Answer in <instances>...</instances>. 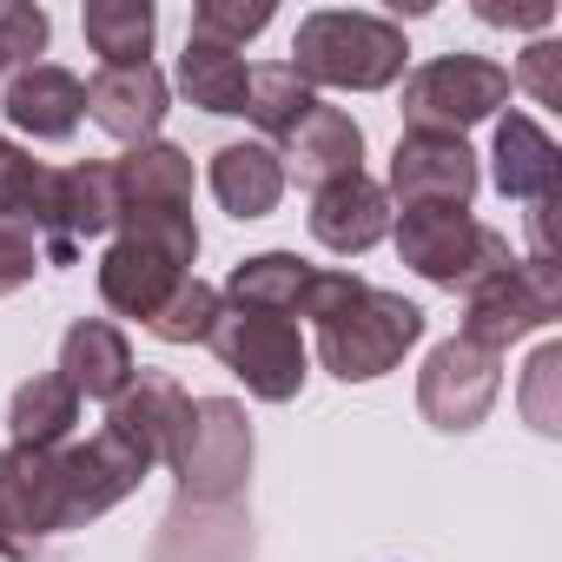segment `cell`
<instances>
[{"label":"cell","instance_id":"1","mask_svg":"<svg viewBox=\"0 0 562 562\" xmlns=\"http://www.w3.org/2000/svg\"><path fill=\"white\" fill-rule=\"evenodd\" d=\"M199 258V225L192 205H120L113 218V245L100 258V299L120 318H153Z\"/></svg>","mask_w":562,"mask_h":562},{"label":"cell","instance_id":"2","mask_svg":"<svg viewBox=\"0 0 562 562\" xmlns=\"http://www.w3.org/2000/svg\"><path fill=\"white\" fill-rule=\"evenodd\" d=\"M404 60H411V41L397 21L384 14H364V8H318L299 21V41H292V74L318 93H384L404 80Z\"/></svg>","mask_w":562,"mask_h":562},{"label":"cell","instance_id":"3","mask_svg":"<svg viewBox=\"0 0 562 562\" xmlns=\"http://www.w3.org/2000/svg\"><path fill=\"white\" fill-rule=\"evenodd\" d=\"M424 325H430L424 305H411L404 292L358 285L331 318H318V364L338 384H371L404 364V351L424 338Z\"/></svg>","mask_w":562,"mask_h":562},{"label":"cell","instance_id":"4","mask_svg":"<svg viewBox=\"0 0 562 562\" xmlns=\"http://www.w3.org/2000/svg\"><path fill=\"white\" fill-rule=\"evenodd\" d=\"M391 238H397L404 265L437 292H476L483 278H496L516 258L496 225H483L457 205H411L391 218Z\"/></svg>","mask_w":562,"mask_h":562},{"label":"cell","instance_id":"5","mask_svg":"<svg viewBox=\"0 0 562 562\" xmlns=\"http://www.w3.org/2000/svg\"><path fill=\"white\" fill-rule=\"evenodd\" d=\"M205 345L258 404H292L305 391V378H312V351H305L299 325L278 318V312H251V305L218 299V318H212Z\"/></svg>","mask_w":562,"mask_h":562},{"label":"cell","instance_id":"6","mask_svg":"<svg viewBox=\"0 0 562 562\" xmlns=\"http://www.w3.org/2000/svg\"><path fill=\"white\" fill-rule=\"evenodd\" d=\"M509 106V67L483 54H437L404 80V133H470Z\"/></svg>","mask_w":562,"mask_h":562},{"label":"cell","instance_id":"7","mask_svg":"<svg viewBox=\"0 0 562 562\" xmlns=\"http://www.w3.org/2000/svg\"><path fill=\"white\" fill-rule=\"evenodd\" d=\"M555 318H562V271L542 265V258H509L496 278H483L476 292H463V331L457 338L503 358L516 338L549 331Z\"/></svg>","mask_w":562,"mask_h":562},{"label":"cell","instance_id":"8","mask_svg":"<svg viewBox=\"0 0 562 562\" xmlns=\"http://www.w3.org/2000/svg\"><path fill=\"white\" fill-rule=\"evenodd\" d=\"M120 218V186H113V159H80V166H41V192H34V232L41 265H74L87 238H106Z\"/></svg>","mask_w":562,"mask_h":562},{"label":"cell","instance_id":"9","mask_svg":"<svg viewBox=\"0 0 562 562\" xmlns=\"http://www.w3.org/2000/svg\"><path fill=\"white\" fill-rule=\"evenodd\" d=\"M186 503H238L251 483V417L238 397H192V424L172 457Z\"/></svg>","mask_w":562,"mask_h":562},{"label":"cell","instance_id":"10","mask_svg":"<svg viewBox=\"0 0 562 562\" xmlns=\"http://www.w3.org/2000/svg\"><path fill=\"white\" fill-rule=\"evenodd\" d=\"M47 536H67V496H60V450H0V555L34 562Z\"/></svg>","mask_w":562,"mask_h":562},{"label":"cell","instance_id":"11","mask_svg":"<svg viewBox=\"0 0 562 562\" xmlns=\"http://www.w3.org/2000/svg\"><path fill=\"white\" fill-rule=\"evenodd\" d=\"M496 397H503V358L470 338H443L417 371V411L450 437L476 430L496 411Z\"/></svg>","mask_w":562,"mask_h":562},{"label":"cell","instance_id":"12","mask_svg":"<svg viewBox=\"0 0 562 562\" xmlns=\"http://www.w3.org/2000/svg\"><path fill=\"white\" fill-rule=\"evenodd\" d=\"M476 186H483V166H476L470 139H457V133H404L397 153H391V179H384V192L404 212L411 205H457V212H470Z\"/></svg>","mask_w":562,"mask_h":562},{"label":"cell","instance_id":"13","mask_svg":"<svg viewBox=\"0 0 562 562\" xmlns=\"http://www.w3.org/2000/svg\"><path fill=\"white\" fill-rule=\"evenodd\" d=\"M146 457L126 443V437H113L106 424H100V437H87V443H74V450H60V496H67V529H87V522H100L106 509H120L139 483H146Z\"/></svg>","mask_w":562,"mask_h":562},{"label":"cell","instance_id":"14","mask_svg":"<svg viewBox=\"0 0 562 562\" xmlns=\"http://www.w3.org/2000/svg\"><path fill=\"white\" fill-rule=\"evenodd\" d=\"M251 549H258V536H251L245 496L238 503H186V496H172L146 562H251Z\"/></svg>","mask_w":562,"mask_h":562},{"label":"cell","instance_id":"15","mask_svg":"<svg viewBox=\"0 0 562 562\" xmlns=\"http://www.w3.org/2000/svg\"><path fill=\"white\" fill-rule=\"evenodd\" d=\"M186 424H192V397L172 371H133V384L106 404V430L126 437L146 463H172Z\"/></svg>","mask_w":562,"mask_h":562},{"label":"cell","instance_id":"16","mask_svg":"<svg viewBox=\"0 0 562 562\" xmlns=\"http://www.w3.org/2000/svg\"><path fill=\"white\" fill-rule=\"evenodd\" d=\"M166 106H172V80H166L153 60H139V67H100V74L87 80V120H93L100 133H113L120 146L159 139Z\"/></svg>","mask_w":562,"mask_h":562},{"label":"cell","instance_id":"17","mask_svg":"<svg viewBox=\"0 0 562 562\" xmlns=\"http://www.w3.org/2000/svg\"><path fill=\"white\" fill-rule=\"evenodd\" d=\"M278 159H285V179H299L305 192H325L351 172H364V126L345 106H312L285 139H278Z\"/></svg>","mask_w":562,"mask_h":562},{"label":"cell","instance_id":"18","mask_svg":"<svg viewBox=\"0 0 562 562\" xmlns=\"http://www.w3.org/2000/svg\"><path fill=\"white\" fill-rule=\"evenodd\" d=\"M0 113H8L14 133L27 139H74V126L87 120V80L54 67V60H34L8 80V93H0Z\"/></svg>","mask_w":562,"mask_h":562},{"label":"cell","instance_id":"19","mask_svg":"<svg viewBox=\"0 0 562 562\" xmlns=\"http://www.w3.org/2000/svg\"><path fill=\"white\" fill-rule=\"evenodd\" d=\"M305 218H312V238H318L325 251L358 258V251H371L378 238H391V192H384V179L351 172V179L312 192V212H305Z\"/></svg>","mask_w":562,"mask_h":562},{"label":"cell","instance_id":"20","mask_svg":"<svg viewBox=\"0 0 562 562\" xmlns=\"http://www.w3.org/2000/svg\"><path fill=\"white\" fill-rule=\"evenodd\" d=\"M490 179H496V192L503 199H516V205H542V199H555V179H562V153H555V139L529 120V113H503L496 120V146H490Z\"/></svg>","mask_w":562,"mask_h":562},{"label":"cell","instance_id":"21","mask_svg":"<svg viewBox=\"0 0 562 562\" xmlns=\"http://www.w3.org/2000/svg\"><path fill=\"white\" fill-rule=\"evenodd\" d=\"M74 397H93V404H113L126 384H133V345L113 318H74L67 338H60V364H54Z\"/></svg>","mask_w":562,"mask_h":562},{"label":"cell","instance_id":"22","mask_svg":"<svg viewBox=\"0 0 562 562\" xmlns=\"http://www.w3.org/2000/svg\"><path fill=\"white\" fill-rule=\"evenodd\" d=\"M212 199L232 212V218H265V212H278V199H285V159H278V146H265V139H232V146H218L212 153Z\"/></svg>","mask_w":562,"mask_h":562},{"label":"cell","instance_id":"23","mask_svg":"<svg viewBox=\"0 0 562 562\" xmlns=\"http://www.w3.org/2000/svg\"><path fill=\"white\" fill-rule=\"evenodd\" d=\"M312 271L299 251H258V258H238L232 278H225V305H251V312H278V318H292L305 312V285H312Z\"/></svg>","mask_w":562,"mask_h":562},{"label":"cell","instance_id":"24","mask_svg":"<svg viewBox=\"0 0 562 562\" xmlns=\"http://www.w3.org/2000/svg\"><path fill=\"white\" fill-rule=\"evenodd\" d=\"M113 186H120V205H192V153H179L172 139H146V146H126L113 159Z\"/></svg>","mask_w":562,"mask_h":562},{"label":"cell","instance_id":"25","mask_svg":"<svg viewBox=\"0 0 562 562\" xmlns=\"http://www.w3.org/2000/svg\"><path fill=\"white\" fill-rule=\"evenodd\" d=\"M74 424H80V397H74V384H67L60 371H41V378H27V384L14 391V411H8L14 443H27V450H60V443L74 437Z\"/></svg>","mask_w":562,"mask_h":562},{"label":"cell","instance_id":"26","mask_svg":"<svg viewBox=\"0 0 562 562\" xmlns=\"http://www.w3.org/2000/svg\"><path fill=\"white\" fill-rule=\"evenodd\" d=\"M87 47L100 54V67H139L153 54V34H159V8L153 0H87Z\"/></svg>","mask_w":562,"mask_h":562},{"label":"cell","instance_id":"27","mask_svg":"<svg viewBox=\"0 0 562 562\" xmlns=\"http://www.w3.org/2000/svg\"><path fill=\"white\" fill-rule=\"evenodd\" d=\"M245 60L232 54V47H212V41H192L186 34V54H179V93L199 106V113H218V120H232V113H245Z\"/></svg>","mask_w":562,"mask_h":562},{"label":"cell","instance_id":"28","mask_svg":"<svg viewBox=\"0 0 562 562\" xmlns=\"http://www.w3.org/2000/svg\"><path fill=\"white\" fill-rule=\"evenodd\" d=\"M312 106H318V93H312L285 60H271V67H251V74H245V120H251L258 133H271V139H285Z\"/></svg>","mask_w":562,"mask_h":562},{"label":"cell","instance_id":"29","mask_svg":"<svg viewBox=\"0 0 562 562\" xmlns=\"http://www.w3.org/2000/svg\"><path fill=\"white\" fill-rule=\"evenodd\" d=\"M212 318H218V285H205V278L192 271L186 285H179V292L146 318V331H153L159 345H205Z\"/></svg>","mask_w":562,"mask_h":562},{"label":"cell","instance_id":"30","mask_svg":"<svg viewBox=\"0 0 562 562\" xmlns=\"http://www.w3.org/2000/svg\"><path fill=\"white\" fill-rule=\"evenodd\" d=\"M54 41V21L34 0H0V80H14L21 67H34Z\"/></svg>","mask_w":562,"mask_h":562},{"label":"cell","instance_id":"31","mask_svg":"<svg viewBox=\"0 0 562 562\" xmlns=\"http://www.w3.org/2000/svg\"><path fill=\"white\" fill-rule=\"evenodd\" d=\"M265 27H271V0H199L192 8V41H212L232 54Z\"/></svg>","mask_w":562,"mask_h":562},{"label":"cell","instance_id":"32","mask_svg":"<svg viewBox=\"0 0 562 562\" xmlns=\"http://www.w3.org/2000/svg\"><path fill=\"white\" fill-rule=\"evenodd\" d=\"M41 192V159L14 139H0V225H27Z\"/></svg>","mask_w":562,"mask_h":562},{"label":"cell","instance_id":"33","mask_svg":"<svg viewBox=\"0 0 562 562\" xmlns=\"http://www.w3.org/2000/svg\"><path fill=\"white\" fill-rule=\"evenodd\" d=\"M509 87L536 93L542 106H562V47L555 41H529L522 60H516V74H509Z\"/></svg>","mask_w":562,"mask_h":562},{"label":"cell","instance_id":"34","mask_svg":"<svg viewBox=\"0 0 562 562\" xmlns=\"http://www.w3.org/2000/svg\"><path fill=\"white\" fill-rule=\"evenodd\" d=\"M41 271V238L27 225H0V299H14Z\"/></svg>","mask_w":562,"mask_h":562},{"label":"cell","instance_id":"35","mask_svg":"<svg viewBox=\"0 0 562 562\" xmlns=\"http://www.w3.org/2000/svg\"><path fill=\"white\" fill-rule=\"evenodd\" d=\"M555 371H562V351H555V345H542V351H536V364H529V391H522V404H529V417H536V430H542V437H555V430H562V424L542 411V391H549V378H555Z\"/></svg>","mask_w":562,"mask_h":562},{"label":"cell","instance_id":"36","mask_svg":"<svg viewBox=\"0 0 562 562\" xmlns=\"http://www.w3.org/2000/svg\"><path fill=\"white\" fill-rule=\"evenodd\" d=\"M476 14L490 21V27H549L555 21V0H476Z\"/></svg>","mask_w":562,"mask_h":562}]
</instances>
